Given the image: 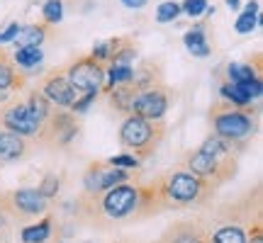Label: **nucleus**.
<instances>
[{"mask_svg": "<svg viewBox=\"0 0 263 243\" xmlns=\"http://www.w3.org/2000/svg\"><path fill=\"white\" fill-rule=\"evenodd\" d=\"M25 105H27V110H29V114H32V119L37 121L39 127L44 124V119L49 117V112L54 110V105H51L47 97H44V95L39 93V88H32V90H29V93H27V103H25Z\"/></svg>", "mask_w": 263, "mask_h": 243, "instance_id": "15", "label": "nucleus"}, {"mask_svg": "<svg viewBox=\"0 0 263 243\" xmlns=\"http://www.w3.org/2000/svg\"><path fill=\"white\" fill-rule=\"evenodd\" d=\"M22 75L17 73V66L8 58V54L0 56V93H8L12 88H20L22 85Z\"/></svg>", "mask_w": 263, "mask_h": 243, "instance_id": "16", "label": "nucleus"}, {"mask_svg": "<svg viewBox=\"0 0 263 243\" xmlns=\"http://www.w3.org/2000/svg\"><path fill=\"white\" fill-rule=\"evenodd\" d=\"M44 39H47V29L44 25H22L20 27V34L15 37V47H39V44H44Z\"/></svg>", "mask_w": 263, "mask_h": 243, "instance_id": "17", "label": "nucleus"}, {"mask_svg": "<svg viewBox=\"0 0 263 243\" xmlns=\"http://www.w3.org/2000/svg\"><path fill=\"white\" fill-rule=\"evenodd\" d=\"M100 175H103V170H100V166H90L88 168V173H85L83 178V185H85V192H90V195H98L100 192Z\"/></svg>", "mask_w": 263, "mask_h": 243, "instance_id": "28", "label": "nucleus"}, {"mask_svg": "<svg viewBox=\"0 0 263 243\" xmlns=\"http://www.w3.org/2000/svg\"><path fill=\"white\" fill-rule=\"evenodd\" d=\"M227 5L232 10H239V0H227Z\"/></svg>", "mask_w": 263, "mask_h": 243, "instance_id": "37", "label": "nucleus"}, {"mask_svg": "<svg viewBox=\"0 0 263 243\" xmlns=\"http://www.w3.org/2000/svg\"><path fill=\"white\" fill-rule=\"evenodd\" d=\"M168 110V93L163 88H149L137 95L129 114H139L144 119H161Z\"/></svg>", "mask_w": 263, "mask_h": 243, "instance_id": "9", "label": "nucleus"}, {"mask_svg": "<svg viewBox=\"0 0 263 243\" xmlns=\"http://www.w3.org/2000/svg\"><path fill=\"white\" fill-rule=\"evenodd\" d=\"M163 243H205V238L195 231H178L173 238H166Z\"/></svg>", "mask_w": 263, "mask_h": 243, "instance_id": "32", "label": "nucleus"}, {"mask_svg": "<svg viewBox=\"0 0 263 243\" xmlns=\"http://www.w3.org/2000/svg\"><path fill=\"white\" fill-rule=\"evenodd\" d=\"M27 141L20 134H12V131H0V160L3 163H15V160H22L27 156Z\"/></svg>", "mask_w": 263, "mask_h": 243, "instance_id": "12", "label": "nucleus"}, {"mask_svg": "<svg viewBox=\"0 0 263 243\" xmlns=\"http://www.w3.org/2000/svg\"><path fill=\"white\" fill-rule=\"evenodd\" d=\"M78 114H73L71 110H61V107H54L49 117L44 119V124L39 127L37 136L44 141H54L57 146H68L71 141L78 136Z\"/></svg>", "mask_w": 263, "mask_h": 243, "instance_id": "4", "label": "nucleus"}, {"mask_svg": "<svg viewBox=\"0 0 263 243\" xmlns=\"http://www.w3.org/2000/svg\"><path fill=\"white\" fill-rule=\"evenodd\" d=\"M42 12H44V22L59 25L61 17H64V0H47L44 8H42Z\"/></svg>", "mask_w": 263, "mask_h": 243, "instance_id": "25", "label": "nucleus"}, {"mask_svg": "<svg viewBox=\"0 0 263 243\" xmlns=\"http://www.w3.org/2000/svg\"><path fill=\"white\" fill-rule=\"evenodd\" d=\"M212 243H249V238H246V231L241 226L229 224L212 234Z\"/></svg>", "mask_w": 263, "mask_h": 243, "instance_id": "23", "label": "nucleus"}, {"mask_svg": "<svg viewBox=\"0 0 263 243\" xmlns=\"http://www.w3.org/2000/svg\"><path fill=\"white\" fill-rule=\"evenodd\" d=\"M205 190V180H200L197 175L188 173V170H176L166 178V185H163V192L171 202L176 205H193L195 199H200Z\"/></svg>", "mask_w": 263, "mask_h": 243, "instance_id": "6", "label": "nucleus"}, {"mask_svg": "<svg viewBox=\"0 0 263 243\" xmlns=\"http://www.w3.org/2000/svg\"><path fill=\"white\" fill-rule=\"evenodd\" d=\"M185 166H188V173L197 175L200 180L205 178H217L219 183H224L229 175H234V170L232 166H222L217 158H212L210 153L205 151H195V153H190L188 160H185Z\"/></svg>", "mask_w": 263, "mask_h": 243, "instance_id": "10", "label": "nucleus"}, {"mask_svg": "<svg viewBox=\"0 0 263 243\" xmlns=\"http://www.w3.org/2000/svg\"><path fill=\"white\" fill-rule=\"evenodd\" d=\"M3 54H5V49H3V47H0V56H3Z\"/></svg>", "mask_w": 263, "mask_h": 243, "instance_id": "38", "label": "nucleus"}, {"mask_svg": "<svg viewBox=\"0 0 263 243\" xmlns=\"http://www.w3.org/2000/svg\"><path fill=\"white\" fill-rule=\"evenodd\" d=\"M39 93L47 97L54 107H61V110H71L73 103L78 100V93H76L68 78H66V68L64 71H51L42 78V85H39Z\"/></svg>", "mask_w": 263, "mask_h": 243, "instance_id": "7", "label": "nucleus"}, {"mask_svg": "<svg viewBox=\"0 0 263 243\" xmlns=\"http://www.w3.org/2000/svg\"><path fill=\"white\" fill-rule=\"evenodd\" d=\"M180 12H183V10H180V3H176V0H166V3H161L159 8H156V22H161V25L173 22V19H178Z\"/></svg>", "mask_w": 263, "mask_h": 243, "instance_id": "24", "label": "nucleus"}, {"mask_svg": "<svg viewBox=\"0 0 263 243\" xmlns=\"http://www.w3.org/2000/svg\"><path fill=\"white\" fill-rule=\"evenodd\" d=\"M42 58H44V54L39 47H20L12 56V64L22 71H29V68H37L42 64Z\"/></svg>", "mask_w": 263, "mask_h": 243, "instance_id": "18", "label": "nucleus"}, {"mask_svg": "<svg viewBox=\"0 0 263 243\" xmlns=\"http://www.w3.org/2000/svg\"><path fill=\"white\" fill-rule=\"evenodd\" d=\"M51 236V219H42L39 224L27 226L22 231V241L25 243H47Z\"/></svg>", "mask_w": 263, "mask_h": 243, "instance_id": "22", "label": "nucleus"}, {"mask_svg": "<svg viewBox=\"0 0 263 243\" xmlns=\"http://www.w3.org/2000/svg\"><path fill=\"white\" fill-rule=\"evenodd\" d=\"M124 180H129L127 170L112 168V170H107V173L103 170V175H100V190H110V187H115V185H122Z\"/></svg>", "mask_w": 263, "mask_h": 243, "instance_id": "26", "label": "nucleus"}, {"mask_svg": "<svg viewBox=\"0 0 263 243\" xmlns=\"http://www.w3.org/2000/svg\"><path fill=\"white\" fill-rule=\"evenodd\" d=\"M210 119L215 127V134L219 139L236 144V141H246L256 131V119L251 117V112L232 107L227 103H219L210 110Z\"/></svg>", "mask_w": 263, "mask_h": 243, "instance_id": "2", "label": "nucleus"}, {"mask_svg": "<svg viewBox=\"0 0 263 243\" xmlns=\"http://www.w3.org/2000/svg\"><path fill=\"white\" fill-rule=\"evenodd\" d=\"M59 187H61V183H59L57 175H47V178L42 180V185H39V195L44 197V199H51V197L59 195Z\"/></svg>", "mask_w": 263, "mask_h": 243, "instance_id": "30", "label": "nucleus"}, {"mask_svg": "<svg viewBox=\"0 0 263 243\" xmlns=\"http://www.w3.org/2000/svg\"><path fill=\"white\" fill-rule=\"evenodd\" d=\"M227 75H229V83H236V85H244L249 80L258 78V66H251V64H239V61H232L227 66Z\"/></svg>", "mask_w": 263, "mask_h": 243, "instance_id": "19", "label": "nucleus"}, {"mask_svg": "<svg viewBox=\"0 0 263 243\" xmlns=\"http://www.w3.org/2000/svg\"><path fill=\"white\" fill-rule=\"evenodd\" d=\"M219 95H222L227 100V105H232V107H239V110L251 107V97L241 90V85H236V83H224L219 88Z\"/></svg>", "mask_w": 263, "mask_h": 243, "instance_id": "21", "label": "nucleus"}, {"mask_svg": "<svg viewBox=\"0 0 263 243\" xmlns=\"http://www.w3.org/2000/svg\"><path fill=\"white\" fill-rule=\"evenodd\" d=\"M112 168H122V170H127V168H139L141 166V160L134 156V153H122V156H112V158L107 160Z\"/></svg>", "mask_w": 263, "mask_h": 243, "instance_id": "29", "label": "nucleus"}, {"mask_svg": "<svg viewBox=\"0 0 263 243\" xmlns=\"http://www.w3.org/2000/svg\"><path fill=\"white\" fill-rule=\"evenodd\" d=\"M146 3H149V0H122V5L129 10H141Z\"/></svg>", "mask_w": 263, "mask_h": 243, "instance_id": "36", "label": "nucleus"}, {"mask_svg": "<svg viewBox=\"0 0 263 243\" xmlns=\"http://www.w3.org/2000/svg\"><path fill=\"white\" fill-rule=\"evenodd\" d=\"M0 124H3L5 131H12V134H20V136H34L39 131V124L32 119L25 103L5 105L3 112H0Z\"/></svg>", "mask_w": 263, "mask_h": 243, "instance_id": "8", "label": "nucleus"}, {"mask_svg": "<svg viewBox=\"0 0 263 243\" xmlns=\"http://www.w3.org/2000/svg\"><path fill=\"white\" fill-rule=\"evenodd\" d=\"M107 93H110V105H112L115 110L129 114L132 112V105H134V100H137L139 90H137L132 83H127V85H117V88L107 90Z\"/></svg>", "mask_w": 263, "mask_h": 243, "instance_id": "14", "label": "nucleus"}, {"mask_svg": "<svg viewBox=\"0 0 263 243\" xmlns=\"http://www.w3.org/2000/svg\"><path fill=\"white\" fill-rule=\"evenodd\" d=\"M66 78L76 93L88 95V93H100L105 83V68L90 56L76 58L73 64L66 68Z\"/></svg>", "mask_w": 263, "mask_h": 243, "instance_id": "3", "label": "nucleus"}, {"mask_svg": "<svg viewBox=\"0 0 263 243\" xmlns=\"http://www.w3.org/2000/svg\"><path fill=\"white\" fill-rule=\"evenodd\" d=\"M47 205H49V199H44V197L39 195V190H32V187H22V190L10 192V207L17 214H25V216L44 214Z\"/></svg>", "mask_w": 263, "mask_h": 243, "instance_id": "11", "label": "nucleus"}, {"mask_svg": "<svg viewBox=\"0 0 263 243\" xmlns=\"http://www.w3.org/2000/svg\"><path fill=\"white\" fill-rule=\"evenodd\" d=\"M141 207V190L134 185H115L103 197V212L110 219H127Z\"/></svg>", "mask_w": 263, "mask_h": 243, "instance_id": "5", "label": "nucleus"}, {"mask_svg": "<svg viewBox=\"0 0 263 243\" xmlns=\"http://www.w3.org/2000/svg\"><path fill=\"white\" fill-rule=\"evenodd\" d=\"M207 5H210L207 0H183V3H180V10H183L188 17H200L207 10Z\"/></svg>", "mask_w": 263, "mask_h": 243, "instance_id": "31", "label": "nucleus"}, {"mask_svg": "<svg viewBox=\"0 0 263 243\" xmlns=\"http://www.w3.org/2000/svg\"><path fill=\"white\" fill-rule=\"evenodd\" d=\"M95 97H98V93H88V95H83L81 100H76V103H73L71 112H73V114H83V112H88V110H90V105L95 103Z\"/></svg>", "mask_w": 263, "mask_h": 243, "instance_id": "33", "label": "nucleus"}, {"mask_svg": "<svg viewBox=\"0 0 263 243\" xmlns=\"http://www.w3.org/2000/svg\"><path fill=\"white\" fill-rule=\"evenodd\" d=\"M163 139V124L159 119H144L139 114H127L120 127V144L134 151L137 158L151 156Z\"/></svg>", "mask_w": 263, "mask_h": 243, "instance_id": "1", "label": "nucleus"}, {"mask_svg": "<svg viewBox=\"0 0 263 243\" xmlns=\"http://www.w3.org/2000/svg\"><path fill=\"white\" fill-rule=\"evenodd\" d=\"M20 22H10L5 29H0V44H12L15 42V37L20 34Z\"/></svg>", "mask_w": 263, "mask_h": 243, "instance_id": "34", "label": "nucleus"}, {"mask_svg": "<svg viewBox=\"0 0 263 243\" xmlns=\"http://www.w3.org/2000/svg\"><path fill=\"white\" fill-rule=\"evenodd\" d=\"M134 58H137V49L127 42L120 51H115V56L110 58L107 64H110V66H132V64H134Z\"/></svg>", "mask_w": 263, "mask_h": 243, "instance_id": "27", "label": "nucleus"}, {"mask_svg": "<svg viewBox=\"0 0 263 243\" xmlns=\"http://www.w3.org/2000/svg\"><path fill=\"white\" fill-rule=\"evenodd\" d=\"M241 90H244L251 100H258L261 97V93H263V88H261V78H254V80H249V83H244L241 85Z\"/></svg>", "mask_w": 263, "mask_h": 243, "instance_id": "35", "label": "nucleus"}, {"mask_svg": "<svg viewBox=\"0 0 263 243\" xmlns=\"http://www.w3.org/2000/svg\"><path fill=\"white\" fill-rule=\"evenodd\" d=\"M256 25H258V0H249V3H246V10L236 17L234 29L239 34H249V32L256 29Z\"/></svg>", "mask_w": 263, "mask_h": 243, "instance_id": "20", "label": "nucleus"}, {"mask_svg": "<svg viewBox=\"0 0 263 243\" xmlns=\"http://www.w3.org/2000/svg\"><path fill=\"white\" fill-rule=\"evenodd\" d=\"M183 44H185V49H188L193 56H197V58L210 56L212 47H210V42H207L205 22H197L193 29H188V32H185V37H183Z\"/></svg>", "mask_w": 263, "mask_h": 243, "instance_id": "13", "label": "nucleus"}]
</instances>
